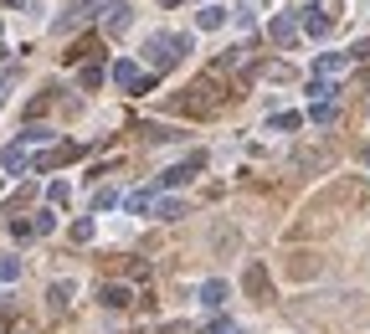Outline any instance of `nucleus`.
<instances>
[{"instance_id": "obj_1", "label": "nucleus", "mask_w": 370, "mask_h": 334, "mask_svg": "<svg viewBox=\"0 0 370 334\" xmlns=\"http://www.w3.org/2000/svg\"><path fill=\"white\" fill-rule=\"evenodd\" d=\"M185 51H191V36H175V31H154L150 42H144V62L154 67V72H165V67H175Z\"/></svg>"}, {"instance_id": "obj_2", "label": "nucleus", "mask_w": 370, "mask_h": 334, "mask_svg": "<svg viewBox=\"0 0 370 334\" xmlns=\"http://www.w3.org/2000/svg\"><path fill=\"white\" fill-rule=\"evenodd\" d=\"M242 288H247V299H252V303H273V278H268V267H262V262H247Z\"/></svg>"}, {"instance_id": "obj_3", "label": "nucleus", "mask_w": 370, "mask_h": 334, "mask_svg": "<svg viewBox=\"0 0 370 334\" xmlns=\"http://www.w3.org/2000/svg\"><path fill=\"white\" fill-rule=\"evenodd\" d=\"M201 165H206V159H201V154H191L185 165H170V170H165V175L154 180V185H160V191H180V185H191L195 175H201Z\"/></svg>"}, {"instance_id": "obj_4", "label": "nucleus", "mask_w": 370, "mask_h": 334, "mask_svg": "<svg viewBox=\"0 0 370 334\" xmlns=\"http://www.w3.org/2000/svg\"><path fill=\"white\" fill-rule=\"evenodd\" d=\"M216 98H221V83H216V77H201V83H191V88H185L180 109H211Z\"/></svg>"}, {"instance_id": "obj_5", "label": "nucleus", "mask_w": 370, "mask_h": 334, "mask_svg": "<svg viewBox=\"0 0 370 334\" xmlns=\"http://www.w3.org/2000/svg\"><path fill=\"white\" fill-rule=\"evenodd\" d=\"M103 6H108V0H67V10H62L51 26H57V31H72V26H83L92 10H103Z\"/></svg>"}, {"instance_id": "obj_6", "label": "nucleus", "mask_w": 370, "mask_h": 334, "mask_svg": "<svg viewBox=\"0 0 370 334\" xmlns=\"http://www.w3.org/2000/svg\"><path fill=\"white\" fill-rule=\"evenodd\" d=\"M129 21H134V10H129L124 0H108V6H103V31H108V36L129 31Z\"/></svg>"}, {"instance_id": "obj_7", "label": "nucleus", "mask_w": 370, "mask_h": 334, "mask_svg": "<svg viewBox=\"0 0 370 334\" xmlns=\"http://www.w3.org/2000/svg\"><path fill=\"white\" fill-rule=\"evenodd\" d=\"M195 299H201V309H221V303L232 299V288L221 283V278H206V283L195 288Z\"/></svg>"}, {"instance_id": "obj_8", "label": "nucleus", "mask_w": 370, "mask_h": 334, "mask_svg": "<svg viewBox=\"0 0 370 334\" xmlns=\"http://www.w3.org/2000/svg\"><path fill=\"white\" fill-rule=\"evenodd\" d=\"M303 31L309 36H329L335 31V16H329L324 6H303Z\"/></svg>"}, {"instance_id": "obj_9", "label": "nucleus", "mask_w": 370, "mask_h": 334, "mask_svg": "<svg viewBox=\"0 0 370 334\" xmlns=\"http://www.w3.org/2000/svg\"><path fill=\"white\" fill-rule=\"evenodd\" d=\"M108 77H113V83H118V88H129V93H139V83H144V72H139V62H129V57H118Z\"/></svg>"}, {"instance_id": "obj_10", "label": "nucleus", "mask_w": 370, "mask_h": 334, "mask_svg": "<svg viewBox=\"0 0 370 334\" xmlns=\"http://www.w3.org/2000/svg\"><path fill=\"white\" fill-rule=\"evenodd\" d=\"M154 200H160V185H144V191L124 196V211L129 216H144V211H154Z\"/></svg>"}, {"instance_id": "obj_11", "label": "nucleus", "mask_w": 370, "mask_h": 334, "mask_svg": "<svg viewBox=\"0 0 370 334\" xmlns=\"http://www.w3.org/2000/svg\"><path fill=\"white\" fill-rule=\"evenodd\" d=\"M350 67V51H324L319 62H314V77H335V72H345Z\"/></svg>"}, {"instance_id": "obj_12", "label": "nucleus", "mask_w": 370, "mask_h": 334, "mask_svg": "<svg viewBox=\"0 0 370 334\" xmlns=\"http://www.w3.org/2000/svg\"><path fill=\"white\" fill-rule=\"evenodd\" d=\"M227 21H232V16H227V6H206V10H195V26H201V31H221Z\"/></svg>"}, {"instance_id": "obj_13", "label": "nucleus", "mask_w": 370, "mask_h": 334, "mask_svg": "<svg viewBox=\"0 0 370 334\" xmlns=\"http://www.w3.org/2000/svg\"><path fill=\"white\" fill-rule=\"evenodd\" d=\"M83 150L77 144H62V150H51V154H42V159H31V170H51V165H67V159H77Z\"/></svg>"}, {"instance_id": "obj_14", "label": "nucleus", "mask_w": 370, "mask_h": 334, "mask_svg": "<svg viewBox=\"0 0 370 334\" xmlns=\"http://www.w3.org/2000/svg\"><path fill=\"white\" fill-rule=\"evenodd\" d=\"M129 299H134V293H129L124 283H103V293H98V303H103V309H124Z\"/></svg>"}, {"instance_id": "obj_15", "label": "nucleus", "mask_w": 370, "mask_h": 334, "mask_svg": "<svg viewBox=\"0 0 370 334\" xmlns=\"http://www.w3.org/2000/svg\"><path fill=\"white\" fill-rule=\"evenodd\" d=\"M51 139H57V129H51V124H31V118H26L21 144H51Z\"/></svg>"}, {"instance_id": "obj_16", "label": "nucleus", "mask_w": 370, "mask_h": 334, "mask_svg": "<svg viewBox=\"0 0 370 334\" xmlns=\"http://www.w3.org/2000/svg\"><path fill=\"white\" fill-rule=\"evenodd\" d=\"M0 165H6L10 175H16V170H26V165H31V154H26V144L16 139V144H10V150H6V154H0Z\"/></svg>"}, {"instance_id": "obj_17", "label": "nucleus", "mask_w": 370, "mask_h": 334, "mask_svg": "<svg viewBox=\"0 0 370 334\" xmlns=\"http://www.w3.org/2000/svg\"><path fill=\"white\" fill-rule=\"evenodd\" d=\"M67 299H72V283H51V288H47V303H51V314H62V309H67Z\"/></svg>"}, {"instance_id": "obj_18", "label": "nucleus", "mask_w": 370, "mask_h": 334, "mask_svg": "<svg viewBox=\"0 0 370 334\" xmlns=\"http://www.w3.org/2000/svg\"><path fill=\"white\" fill-rule=\"evenodd\" d=\"M154 216H165V221L185 216V200H154Z\"/></svg>"}, {"instance_id": "obj_19", "label": "nucleus", "mask_w": 370, "mask_h": 334, "mask_svg": "<svg viewBox=\"0 0 370 334\" xmlns=\"http://www.w3.org/2000/svg\"><path fill=\"white\" fill-rule=\"evenodd\" d=\"M47 200H51V206H67V200H72V185H67V180H51Z\"/></svg>"}, {"instance_id": "obj_20", "label": "nucleus", "mask_w": 370, "mask_h": 334, "mask_svg": "<svg viewBox=\"0 0 370 334\" xmlns=\"http://www.w3.org/2000/svg\"><path fill=\"white\" fill-rule=\"evenodd\" d=\"M21 278V257H0V283H16Z\"/></svg>"}, {"instance_id": "obj_21", "label": "nucleus", "mask_w": 370, "mask_h": 334, "mask_svg": "<svg viewBox=\"0 0 370 334\" xmlns=\"http://www.w3.org/2000/svg\"><path fill=\"white\" fill-rule=\"evenodd\" d=\"M303 124V113H273V129H283V134H293Z\"/></svg>"}, {"instance_id": "obj_22", "label": "nucleus", "mask_w": 370, "mask_h": 334, "mask_svg": "<svg viewBox=\"0 0 370 334\" xmlns=\"http://www.w3.org/2000/svg\"><path fill=\"white\" fill-rule=\"evenodd\" d=\"M309 118H314V124H335V103H314Z\"/></svg>"}, {"instance_id": "obj_23", "label": "nucleus", "mask_w": 370, "mask_h": 334, "mask_svg": "<svg viewBox=\"0 0 370 334\" xmlns=\"http://www.w3.org/2000/svg\"><path fill=\"white\" fill-rule=\"evenodd\" d=\"M288 36H293V16H278L273 21V42H288Z\"/></svg>"}, {"instance_id": "obj_24", "label": "nucleus", "mask_w": 370, "mask_h": 334, "mask_svg": "<svg viewBox=\"0 0 370 334\" xmlns=\"http://www.w3.org/2000/svg\"><path fill=\"white\" fill-rule=\"evenodd\" d=\"M51 226H57V216H51V211H36V221H31V232H36V237H47V232H51Z\"/></svg>"}, {"instance_id": "obj_25", "label": "nucleus", "mask_w": 370, "mask_h": 334, "mask_svg": "<svg viewBox=\"0 0 370 334\" xmlns=\"http://www.w3.org/2000/svg\"><path fill=\"white\" fill-rule=\"evenodd\" d=\"M92 206H98V211H108V206H124V196H118V191H98V200H92Z\"/></svg>"}, {"instance_id": "obj_26", "label": "nucleus", "mask_w": 370, "mask_h": 334, "mask_svg": "<svg viewBox=\"0 0 370 334\" xmlns=\"http://www.w3.org/2000/svg\"><path fill=\"white\" fill-rule=\"evenodd\" d=\"M72 242H92V221H88V216L72 221Z\"/></svg>"}, {"instance_id": "obj_27", "label": "nucleus", "mask_w": 370, "mask_h": 334, "mask_svg": "<svg viewBox=\"0 0 370 334\" xmlns=\"http://www.w3.org/2000/svg\"><path fill=\"white\" fill-rule=\"evenodd\" d=\"M16 77H21V72H16V67H10V72H0V103H6V98H10V88H16Z\"/></svg>"}, {"instance_id": "obj_28", "label": "nucleus", "mask_w": 370, "mask_h": 334, "mask_svg": "<svg viewBox=\"0 0 370 334\" xmlns=\"http://www.w3.org/2000/svg\"><path fill=\"white\" fill-rule=\"evenodd\" d=\"M77 83H83V88H98V83H103V67H83V77H77Z\"/></svg>"}, {"instance_id": "obj_29", "label": "nucleus", "mask_w": 370, "mask_h": 334, "mask_svg": "<svg viewBox=\"0 0 370 334\" xmlns=\"http://www.w3.org/2000/svg\"><path fill=\"white\" fill-rule=\"evenodd\" d=\"M232 21H236V31H247V26H252V6H236Z\"/></svg>"}, {"instance_id": "obj_30", "label": "nucleus", "mask_w": 370, "mask_h": 334, "mask_svg": "<svg viewBox=\"0 0 370 334\" xmlns=\"http://www.w3.org/2000/svg\"><path fill=\"white\" fill-rule=\"evenodd\" d=\"M154 334H191V324H160Z\"/></svg>"}, {"instance_id": "obj_31", "label": "nucleus", "mask_w": 370, "mask_h": 334, "mask_svg": "<svg viewBox=\"0 0 370 334\" xmlns=\"http://www.w3.org/2000/svg\"><path fill=\"white\" fill-rule=\"evenodd\" d=\"M160 6H180V0H160Z\"/></svg>"}]
</instances>
